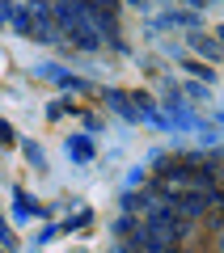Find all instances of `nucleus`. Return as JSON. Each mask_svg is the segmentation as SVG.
Returning <instances> with one entry per match:
<instances>
[{
	"instance_id": "4",
	"label": "nucleus",
	"mask_w": 224,
	"mask_h": 253,
	"mask_svg": "<svg viewBox=\"0 0 224 253\" xmlns=\"http://www.w3.org/2000/svg\"><path fill=\"white\" fill-rule=\"evenodd\" d=\"M186 4H207V0H186Z\"/></svg>"
},
{
	"instance_id": "6",
	"label": "nucleus",
	"mask_w": 224,
	"mask_h": 253,
	"mask_svg": "<svg viewBox=\"0 0 224 253\" xmlns=\"http://www.w3.org/2000/svg\"><path fill=\"white\" fill-rule=\"evenodd\" d=\"M131 4H144V0H131Z\"/></svg>"
},
{
	"instance_id": "2",
	"label": "nucleus",
	"mask_w": 224,
	"mask_h": 253,
	"mask_svg": "<svg viewBox=\"0 0 224 253\" xmlns=\"http://www.w3.org/2000/svg\"><path fill=\"white\" fill-rule=\"evenodd\" d=\"M17 26H21V34H30V38H38V42H55L59 38V21H55V9L51 4H43V0H26L17 13Z\"/></svg>"
},
{
	"instance_id": "1",
	"label": "nucleus",
	"mask_w": 224,
	"mask_h": 253,
	"mask_svg": "<svg viewBox=\"0 0 224 253\" xmlns=\"http://www.w3.org/2000/svg\"><path fill=\"white\" fill-rule=\"evenodd\" d=\"M55 21H59V34H68L76 46H85V51H93V46H102V34L98 26H93V9L89 0H55Z\"/></svg>"
},
{
	"instance_id": "3",
	"label": "nucleus",
	"mask_w": 224,
	"mask_h": 253,
	"mask_svg": "<svg viewBox=\"0 0 224 253\" xmlns=\"http://www.w3.org/2000/svg\"><path fill=\"white\" fill-rule=\"evenodd\" d=\"M0 144H13V126L9 123H0Z\"/></svg>"
},
{
	"instance_id": "5",
	"label": "nucleus",
	"mask_w": 224,
	"mask_h": 253,
	"mask_svg": "<svg viewBox=\"0 0 224 253\" xmlns=\"http://www.w3.org/2000/svg\"><path fill=\"white\" fill-rule=\"evenodd\" d=\"M220 42H224V26H220Z\"/></svg>"
}]
</instances>
